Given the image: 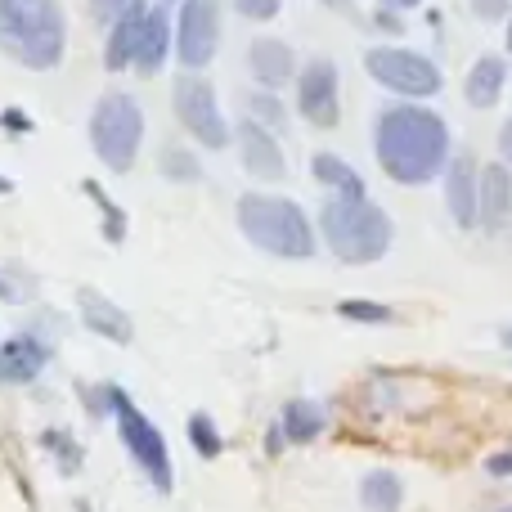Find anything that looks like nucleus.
<instances>
[{"label":"nucleus","mask_w":512,"mask_h":512,"mask_svg":"<svg viewBox=\"0 0 512 512\" xmlns=\"http://www.w3.org/2000/svg\"><path fill=\"white\" fill-rule=\"evenodd\" d=\"M283 445H288V441H283L279 423H274V427H270V432H265V454H279V450H283Z\"/></svg>","instance_id":"35"},{"label":"nucleus","mask_w":512,"mask_h":512,"mask_svg":"<svg viewBox=\"0 0 512 512\" xmlns=\"http://www.w3.org/2000/svg\"><path fill=\"white\" fill-rule=\"evenodd\" d=\"M171 104H176L180 126H185L189 135H198L203 149H225V144H230V126H225L216 90L203 72H180L176 86H171Z\"/></svg>","instance_id":"8"},{"label":"nucleus","mask_w":512,"mask_h":512,"mask_svg":"<svg viewBox=\"0 0 512 512\" xmlns=\"http://www.w3.org/2000/svg\"><path fill=\"white\" fill-rule=\"evenodd\" d=\"M32 292H36V283H32V279H23V283H18L14 274H5V270H0V301H27V297H32Z\"/></svg>","instance_id":"30"},{"label":"nucleus","mask_w":512,"mask_h":512,"mask_svg":"<svg viewBox=\"0 0 512 512\" xmlns=\"http://www.w3.org/2000/svg\"><path fill=\"white\" fill-rule=\"evenodd\" d=\"M77 306H81V324H86L90 333L108 337V342H117V346H126V342L135 337L131 315H126V310L117 306V301H108L104 292L81 288V292H77Z\"/></svg>","instance_id":"14"},{"label":"nucleus","mask_w":512,"mask_h":512,"mask_svg":"<svg viewBox=\"0 0 512 512\" xmlns=\"http://www.w3.org/2000/svg\"><path fill=\"white\" fill-rule=\"evenodd\" d=\"M189 445L198 450V459H221L225 450L221 432H216V423L207 414H189Z\"/></svg>","instance_id":"24"},{"label":"nucleus","mask_w":512,"mask_h":512,"mask_svg":"<svg viewBox=\"0 0 512 512\" xmlns=\"http://www.w3.org/2000/svg\"><path fill=\"white\" fill-rule=\"evenodd\" d=\"M319 234H324L328 252L346 265H373L391 248V216L369 198H328L319 212Z\"/></svg>","instance_id":"3"},{"label":"nucleus","mask_w":512,"mask_h":512,"mask_svg":"<svg viewBox=\"0 0 512 512\" xmlns=\"http://www.w3.org/2000/svg\"><path fill=\"white\" fill-rule=\"evenodd\" d=\"M144 14H149L144 0H126L122 14L113 18V27H108V45H104V68L108 72H122V68L135 63V45H140Z\"/></svg>","instance_id":"16"},{"label":"nucleus","mask_w":512,"mask_h":512,"mask_svg":"<svg viewBox=\"0 0 512 512\" xmlns=\"http://www.w3.org/2000/svg\"><path fill=\"white\" fill-rule=\"evenodd\" d=\"M108 414H113L117 436H122L126 454L140 463V472L153 481V490H158V495H171V486H176V472H171L167 436H162L158 427H153L149 418L140 414V405H135V400L126 396L122 387H113V382H108Z\"/></svg>","instance_id":"6"},{"label":"nucleus","mask_w":512,"mask_h":512,"mask_svg":"<svg viewBox=\"0 0 512 512\" xmlns=\"http://www.w3.org/2000/svg\"><path fill=\"white\" fill-rule=\"evenodd\" d=\"M41 441H45V450L59 454V468H63V472H77V468H81V445L72 441L68 432H45Z\"/></svg>","instance_id":"28"},{"label":"nucleus","mask_w":512,"mask_h":512,"mask_svg":"<svg viewBox=\"0 0 512 512\" xmlns=\"http://www.w3.org/2000/svg\"><path fill=\"white\" fill-rule=\"evenodd\" d=\"M468 5H472V14H477V18L495 23V18H508V5H512V0H468Z\"/></svg>","instance_id":"31"},{"label":"nucleus","mask_w":512,"mask_h":512,"mask_svg":"<svg viewBox=\"0 0 512 512\" xmlns=\"http://www.w3.org/2000/svg\"><path fill=\"white\" fill-rule=\"evenodd\" d=\"M324 409L315 405V400H288L283 405V414H279V432H283V441H292V445H306V441H319V432H324Z\"/></svg>","instance_id":"21"},{"label":"nucleus","mask_w":512,"mask_h":512,"mask_svg":"<svg viewBox=\"0 0 512 512\" xmlns=\"http://www.w3.org/2000/svg\"><path fill=\"white\" fill-rule=\"evenodd\" d=\"M122 5H126V0H90V14L104 18V23H113V18L122 14Z\"/></svg>","instance_id":"33"},{"label":"nucleus","mask_w":512,"mask_h":512,"mask_svg":"<svg viewBox=\"0 0 512 512\" xmlns=\"http://www.w3.org/2000/svg\"><path fill=\"white\" fill-rule=\"evenodd\" d=\"M50 364V346L36 333H14L9 342H0V387H27L36 382Z\"/></svg>","instance_id":"12"},{"label":"nucleus","mask_w":512,"mask_h":512,"mask_svg":"<svg viewBox=\"0 0 512 512\" xmlns=\"http://www.w3.org/2000/svg\"><path fill=\"white\" fill-rule=\"evenodd\" d=\"M90 144H95L99 162H104L108 171L126 176V171L135 167V158H140V144H144L140 104H135L131 95H122V90L104 95L95 104V113H90Z\"/></svg>","instance_id":"5"},{"label":"nucleus","mask_w":512,"mask_h":512,"mask_svg":"<svg viewBox=\"0 0 512 512\" xmlns=\"http://www.w3.org/2000/svg\"><path fill=\"white\" fill-rule=\"evenodd\" d=\"M337 315L355 319V324H391V319H396V310L378 306V301H337Z\"/></svg>","instance_id":"26"},{"label":"nucleus","mask_w":512,"mask_h":512,"mask_svg":"<svg viewBox=\"0 0 512 512\" xmlns=\"http://www.w3.org/2000/svg\"><path fill=\"white\" fill-rule=\"evenodd\" d=\"M171 32H176V54L185 63V72H203L216 54V41H221V9H216V0H185Z\"/></svg>","instance_id":"9"},{"label":"nucleus","mask_w":512,"mask_h":512,"mask_svg":"<svg viewBox=\"0 0 512 512\" xmlns=\"http://www.w3.org/2000/svg\"><path fill=\"white\" fill-rule=\"evenodd\" d=\"M373 23H378V27H382V32H405V27H400V18H396V14H391V9H382V14H378V18H373Z\"/></svg>","instance_id":"36"},{"label":"nucleus","mask_w":512,"mask_h":512,"mask_svg":"<svg viewBox=\"0 0 512 512\" xmlns=\"http://www.w3.org/2000/svg\"><path fill=\"white\" fill-rule=\"evenodd\" d=\"M504 81H508V63L499 54H481L472 63L468 81H463V95H468L472 108H495L499 95H504Z\"/></svg>","instance_id":"19"},{"label":"nucleus","mask_w":512,"mask_h":512,"mask_svg":"<svg viewBox=\"0 0 512 512\" xmlns=\"http://www.w3.org/2000/svg\"><path fill=\"white\" fill-rule=\"evenodd\" d=\"M499 153H504V167H512V117L504 122V131H499Z\"/></svg>","instance_id":"34"},{"label":"nucleus","mask_w":512,"mask_h":512,"mask_svg":"<svg viewBox=\"0 0 512 512\" xmlns=\"http://www.w3.org/2000/svg\"><path fill=\"white\" fill-rule=\"evenodd\" d=\"M158 167H162V176H167V180H176V185H194V180L203 176V167H198V158H194V153H189V149H180V144H171V149H162Z\"/></svg>","instance_id":"23"},{"label":"nucleus","mask_w":512,"mask_h":512,"mask_svg":"<svg viewBox=\"0 0 512 512\" xmlns=\"http://www.w3.org/2000/svg\"><path fill=\"white\" fill-rule=\"evenodd\" d=\"M0 122H5V126H14V131H27V126H32L23 113H14V108H9V113H0Z\"/></svg>","instance_id":"37"},{"label":"nucleus","mask_w":512,"mask_h":512,"mask_svg":"<svg viewBox=\"0 0 512 512\" xmlns=\"http://www.w3.org/2000/svg\"><path fill=\"white\" fill-rule=\"evenodd\" d=\"M499 337H504V346L512 351V324H508V328H504V333H499Z\"/></svg>","instance_id":"40"},{"label":"nucleus","mask_w":512,"mask_h":512,"mask_svg":"<svg viewBox=\"0 0 512 512\" xmlns=\"http://www.w3.org/2000/svg\"><path fill=\"white\" fill-rule=\"evenodd\" d=\"M508 221H512V171L504 162H486V167H477V225L504 230Z\"/></svg>","instance_id":"13"},{"label":"nucleus","mask_w":512,"mask_h":512,"mask_svg":"<svg viewBox=\"0 0 512 512\" xmlns=\"http://www.w3.org/2000/svg\"><path fill=\"white\" fill-rule=\"evenodd\" d=\"M230 5H234V14L252 18V23H270V18L283 9V0H230Z\"/></svg>","instance_id":"29"},{"label":"nucleus","mask_w":512,"mask_h":512,"mask_svg":"<svg viewBox=\"0 0 512 512\" xmlns=\"http://www.w3.org/2000/svg\"><path fill=\"white\" fill-rule=\"evenodd\" d=\"M360 504H364V512H400V504H405V481H400L391 468L364 472Z\"/></svg>","instance_id":"20"},{"label":"nucleus","mask_w":512,"mask_h":512,"mask_svg":"<svg viewBox=\"0 0 512 512\" xmlns=\"http://www.w3.org/2000/svg\"><path fill=\"white\" fill-rule=\"evenodd\" d=\"M382 9H391V14H400V9H414V5H423V0H378Z\"/></svg>","instance_id":"38"},{"label":"nucleus","mask_w":512,"mask_h":512,"mask_svg":"<svg viewBox=\"0 0 512 512\" xmlns=\"http://www.w3.org/2000/svg\"><path fill=\"white\" fill-rule=\"evenodd\" d=\"M162 5H167V0H162Z\"/></svg>","instance_id":"44"},{"label":"nucleus","mask_w":512,"mask_h":512,"mask_svg":"<svg viewBox=\"0 0 512 512\" xmlns=\"http://www.w3.org/2000/svg\"><path fill=\"white\" fill-rule=\"evenodd\" d=\"M310 171H315L319 185L333 189V198H364V180L355 176V167L342 162L337 153H315V158H310Z\"/></svg>","instance_id":"22"},{"label":"nucleus","mask_w":512,"mask_h":512,"mask_svg":"<svg viewBox=\"0 0 512 512\" xmlns=\"http://www.w3.org/2000/svg\"><path fill=\"white\" fill-rule=\"evenodd\" d=\"M364 72H369L378 86L396 90V95H405V99H427L445 86L441 68H436L427 54L405 50V45H373V50L364 54Z\"/></svg>","instance_id":"7"},{"label":"nucleus","mask_w":512,"mask_h":512,"mask_svg":"<svg viewBox=\"0 0 512 512\" xmlns=\"http://www.w3.org/2000/svg\"><path fill=\"white\" fill-rule=\"evenodd\" d=\"M248 108H252V122L265 126V131H279L283 126V104L270 95V90H256V95L248 99Z\"/></svg>","instance_id":"27"},{"label":"nucleus","mask_w":512,"mask_h":512,"mask_svg":"<svg viewBox=\"0 0 512 512\" xmlns=\"http://www.w3.org/2000/svg\"><path fill=\"white\" fill-rule=\"evenodd\" d=\"M248 63H252V77L261 81L270 95L283 86V81L297 77V54H292L283 41H274V36H256L252 50H248Z\"/></svg>","instance_id":"17"},{"label":"nucleus","mask_w":512,"mask_h":512,"mask_svg":"<svg viewBox=\"0 0 512 512\" xmlns=\"http://www.w3.org/2000/svg\"><path fill=\"white\" fill-rule=\"evenodd\" d=\"M234 140H239V158H243V171H248V176H256V180H283L288 176V158H283L279 140H274L265 126H256L252 117L239 122Z\"/></svg>","instance_id":"11"},{"label":"nucleus","mask_w":512,"mask_h":512,"mask_svg":"<svg viewBox=\"0 0 512 512\" xmlns=\"http://www.w3.org/2000/svg\"><path fill=\"white\" fill-rule=\"evenodd\" d=\"M373 153L396 185H427L450 162V126L423 104H391L373 126Z\"/></svg>","instance_id":"1"},{"label":"nucleus","mask_w":512,"mask_h":512,"mask_svg":"<svg viewBox=\"0 0 512 512\" xmlns=\"http://www.w3.org/2000/svg\"><path fill=\"white\" fill-rule=\"evenodd\" d=\"M0 194H9V180L5 176H0Z\"/></svg>","instance_id":"41"},{"label":"nucleus","mask_w":512,"mask_h":512,"mask_svg":"<svg viewBox=\"0 0 512 512\" xmlns=\"http://www.w3.org/2000/svg\"><path fill=\"white\" fill-rule=\"evenodd\" d=\"M486 472L490 477H512V450H499L486 459Z\"/></svg>","instance_id":"32"},{"label":"nucleus","mask_w":512,"mask_h":512,"mask_svg":"<svg viewBox=\"0 0 512 512\" xmlns=\"http://www.w3.org/2000/svg\"><path fill=\"white\" fill-rule=\"evenodd\" d=\"M167 50H171V18H167V5H149L144 14V27H140V45H135V68L144 77L167 63Z\"/></svg>","instance_id":"18"},{"label":"nucleus","mask_w":512,"mask_h":512,"mask_svg":"<svg viewBox=\"0 0 512 512\" xmlns=\"http://www.w3.org/2000/svg\"><path fill=\"white\" fill-rule=\"evenodd\" d=\"M445 167H450L445 171V207L463 230H472L477 225V162L468 153H454Z\"/></svg>","instance_id":"15"},{"label":"nucleus","mask_w":512,"mask_h":512,"mask_svg":"<svg viewBox=\"0 0 512 512\" xmlns=\"http://www.w3.org/2000/svg\"><path fill=\"white\" fill-rule=\"evenodd\" d=\"M297 108L319 131L337 126V117H342V86H337V68L328 59H310L306 72L297 77Z\"/></svg>","instance_id":"10"},{"label":"nucleus","mask_w":512,"mask_h":512,"mask_svg":"<svg viewBox=\"0 0 512 512\" xmlns=\"http://www.w3.org/2000/svg\"><path fill=\"white\" fill-rule=\"evenodd\" d=\"M319 5H328V9H342V14H351V9H355V0H319Z\"/></svg>","instance_id":"39"},{"label":"nucleus","mask_w":512,"mask_h":512,"mask_svg":"<svg viewBox=\"0 0 512 512\" xmlns=\"http://www.w3.org/2000/svg\"><path fill=\"white\" fill-rule=\"evenodd\" d=\"M499 512H512V508H499Z\"/></svg>","instance_id":"43"},{"label":"nucleus","mask_w":512,"mask_h":512,"mask_svg":"<svg viewBox=\"0 0 512 512\" xmlns=\"http://www.w3.org/2000/svg\"><path fill=\"white\" fill-rule=\"evenodd\" d=\"M0 45L32 72L59 68L63 45H68L63 5L59 0H0Z\"/></svg>","instance_id":"2"},{"label":"nucleus","mask_w":512,"mask_h":512,"mask_svg":"<svg viewBox=\"0 0 512 512\" xmlns=\"http://www.w3.org/2000/svg\"><path fill=\"white\" fill-rule=\"evenodd\" d=\"M239 230L248 234L252 248L283 256V261H306L315 256V230L306 212L292 198L274 194H243L239 198Z\"/></svg>","instance_id":"4"},{"label":"nucleus","mask_w":512,"mask_h":512,"mask_svg":"<svg viewBox=\"0 0 512 512\" xmlns=\"http://www.w3.org/2000/svg\"><path fill=\"white\" fill-rule=\"evenodd\" d=\"M81 189H86V194L99 203V212H104V234H108V243H122V239H126V216H122V207H117L113 198H108L104 189L95 185V180H86Z\"/></svg>","instance_id":"25"},{"label":"nucleus","mask_w":512,"mask_h":512,"mask_svg":"<svg viewBox=\"0 0 512 512\" xmlns=\"http://www.w3.org/2000/svg\"><path fill=\"white\" fill-rule=\"evenodd\" d=\"M508 54H512V18H508Z\"/></svg>","instance_id":"42"}]
</instances>
